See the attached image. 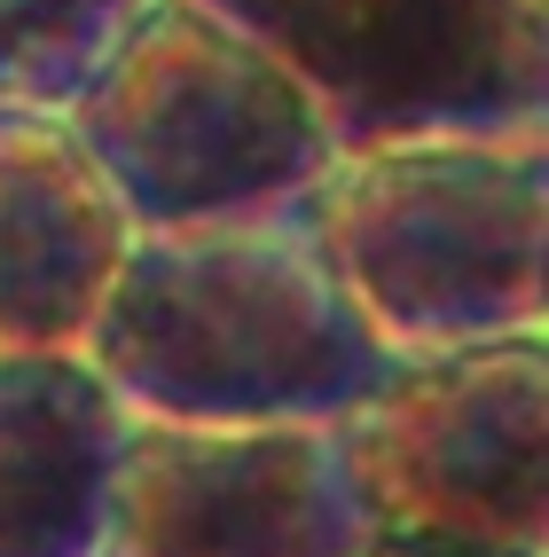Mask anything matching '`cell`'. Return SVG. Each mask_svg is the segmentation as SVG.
I'll return each mask as SVG.
<instances>
[{
  "label": "cell",
  "mask_w": 549,
  "mask_h": 557,
  "mask_svg": "<svg viewBox=\"0 0 549 557\" xmlns=\"http://www.w3.org/2000/svg\"><path fill=\"white\" fill-rule=\"evenodd\" d=\"M353 557H549V542H495V534H456V527H370Z\"/></svg>",
  "instance_id": "obj_10"
},
{
  "label": "cell",
  "mask_w": 549,
  "mask_h": 557,
  "mask_svg": "<svg viewBox=\"0 0 549 557\" xmlns=\"http://www.w3.org/2000/svg\"><path fill=\"white\" fill-rule=\"evenodd\" d=\"M79 354L141 424H338L392 377L307 205L220 228H134Z\"/></svg>",
  "instance_id": "obj_1"
},
{
  "label": "cell",
  "mask_w": 549,
  "mask_h": 557,
  "mask_svg": "<svg viewBox=\"0 0 549 557\" xmlns=\"http://www.w3.org/2000/svg\"><path fill=\"white\" fill-rule=\"evenodd\" d=\"M126 408L79 346L0 338V557H95Z\"/></svg>",
  "instance_id": "obj_8"
},
{
  "label": "cell",
  "mask_w": 549,
  "mask_h": 557,
  "mask_svg": "<svg viewBox=\"0 0 549 557\" xmlns=\"http://www.w3.org/2000/svg\"><path fill=\"white\" fill-rule=\"evenodd\" d=\"M141 0H0V110H71Z\"/></svg>",
  "instance_id": "obj_9"
},
{
  "label": "cell",
  "mask_w": 549,
  "mask_h": 557,
  "mask_svg": "<svg viewBox=\"0 0 549 557\" xmlns=\"http://www.w3.org/2000/svg\"><path fill=\"white\" fill-rule=\"evenodd\" d=\"M126 244L134 220L63 110H0V338L79 346Z\"/></svg>",
  "instance_id": "obj_7"
},
{
  "label": "cell",
  "mask_w": 549,
  "mask_h": 557,
  "mask_svg": "<svg viewBox=\"0 0 549 557\" xmlns=\"http://www.w3.org/2000/svg\"><path fill=\"white\" fill-rule=\"evenodd\" d=\"M377 510L338 424H126L95 557H353Z\"/></svg>",
  "instance_id": "obj_6"
},
{
  "label": "cell",
  "mask_w": 549,
  "mask_h": 557,
  "mask_svg": "<svg viewBox=\"0 0 549 557\" xmlns=\"http://www.w3.org/2000/svg\"><path fill=\"white\" fill-rule=\"evenodd\" d=\"M377 527L549 542V338H495L392 361L338 417Z\"/></svg>",
  "instance_id": "obj_5"
},
{
  "label": "cell",
  "mask_w": 549,
  "mask_h": 557,
  "mask_svg": "<svg viewBox=\"0 0 549 557\" xmlns=\"http://www.w3.org/2000/svg\"><path fill=\"white\" fill-rule=\"evenodd\" d=\"M63 119L134 228L299 212L338 165L307 87L204 0H141Z\"/></svg>",
  "instance_id": "obj_3"
},
{
  "label": "cell",
  "mask_w": 549,
  "mask_h": 557,
  "mask_svg": "<svg viewBox=\"0 0 549 557\" xmlns=\"http://www.w3.org/2000/svg\"><path fill=\"white\" fill-rule=\"evenodd\" d=\"M346 150L549 134V0H204Z\"/></svg>",
  "instance_id": "obj_4"
},
{
  "label": "cell",
  "mask_w": 549,
  "mask_h": 557,
  "mask_svg": "<svg viewBox=\"0 0 549 557\" xmlns=\"http://www.w3.org/2000/svg\"><path fill=\"white\" fill-rule=\"evenodd\" d=\"M307 228L400 361L541 338L549 134L346 150L307 189Z\"/></svg>",
  "instance_id": "obj_2"
}]
</instances>
